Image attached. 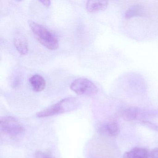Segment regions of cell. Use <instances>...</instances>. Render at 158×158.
I'll use <instances>...</instances> for the list:
<instances>
[{"label":"cell","instance_id":"7","mask_svg":"<svg viewBox=\"0 0 158 158\" xmlns=\"http://www.w3.org/2000/svg\"><path fill=\"white\" fill-rule=\"evenodd\" d=\"M29 83L31 84L33 89L36 92L42 91L45 89L46 87V81L40 75L36 74L32 76L29 79Z\"/></svg>","mask_w":158,"mask_h":158},{"label":"cell","instance_id":"10","mask_svg":"<svg viewBox=\"0 0 158 158\" xmlns=\"http://www.w3.org/2000/svg\"><path fill=\"white\" fill-rule=\"evenodd\" d=\"M138 110L136 107H130L126 109L122 113V117L126 121L135 120L137 117Z\"/></svg>","mask_w":158,"mask_h":158},{"label":"cell","instance_id":"9","mask_svg":"<svg viewBox=\"0 0 158 158\" xmlns=\"http://www.w3.org/2000/svg\"><path fill=\"white\" fill-rule=\"evenodd\" d=\"M14 44L16 49L21 55H26L28 53V43L24 37H16L15 39Z\"/></svg>","mask_w":158,"mask_h":158},{"label":"cell","instance_id":"13","mask_svg":"<svg viewBox=\"0 0 158 158\" xmlns=\"http://www.w3.org/2000/svg\"><path fill=\"white\" fill-rule=\"evenodd\" d=\"M150 155L151 158H158V147L152 150Z\"/></svg>","mask_w":158,"mask_h":158},{"label":"cell","instance_id":"8","mask_svg":"<svg viewBox=\"0 0 158 158\" xmlns=\"http://www.w3.org/2000/svg\"><path fill=\"white\" fill-rule=\"evenodd\" d=\"M123 158H148V154L145 149L135 148L125 152Z\"/></svg>","mask_w":158,"mask_h":158},{"label":"cell","instance_id":"3","mask_svg":"<svg viewBox=\"0 0 158 158\" xmlns=\"http://www.w3.org/2000/svg\"><path fill=\"white\" fill-rule=\"evenodd\" d=\"M0 129L2 133L11 137L20 135L25 131L23 125L13 116H4L1 118Z\"/></svg>","mask_w":158,"mask_h":158},{"label":"cell","instance_id":"4","mask_svg":"<svg viewBox=\"0 0 158 158\" xmlns=\"http://www.w3.org/2000/svg\"><path fill=\"white\" fill-rule=\"evenodd\" d=\"M70 88L78 95L93 96L97 94V86L87 78H79L74 80L70 85Z\"/></svg>","mask_w":158,"mask_h":158},{"label":"cell","instance_id":"14","mask_svg":"<svg viewBox=\"0 0 158 158\" xmlns=\"http://www.w3.org/2000/svg\"><path fill=\"white\" fill-rule=\"evenodd\" d=\"M39 2L47 7H49L51 4V1H45V0H44V1H40Z\"/></svg>","mask_w":158,"mask_h":158},{"label":"cell","instance_id":"11","mask_svg":"<svg viewBox=\"0 0 158 158\" xmlns=\"http://www.w3.org/2000/svg\"><path fill=\"white\" fill-rule=\"evenodd\" d=\"M143 8L140 5H135L127 10L125 16L126 18L129 19L135 16H139L143 15Z\"/></svg>","mask_w":158,"mask_h":158},{"label":"cell","instance_id":"5","mask_svg":"<svg viewBox=\"0 0 158 158\" xmlns=\"http://www.w3.org/2000/svg\"><path fill=\"white\" fill-rule=\"evenodd\" d=\"M99 131L103 135L115 136L119 134L120 127L116 122H111L101 127Z\"/></svg>","mask_w":158,"mask_h":158},{"label":"cell","instance_id":"2","mask_svg":"<svg viewBox=\"0 0 158 158\" xmlns=\"http://www.w3.org/2000/svg\"><path fill=\"white\" fill-rule=\"evenodd\" d=\"M79 101L77 98L68 97L61 100L45 110L39 112L36 114V116L38 118H44L72 111L77 109Z\"/></svg>","mask_w":158,"mask_h":158},{"label":"cell","instance_id":"12","mask_svg":"<svg viewBox=\"0 0 158 158\" xmlns=\"http://www.w3.org/2000/svg\"><path fill=\"white\" fill-rule=\"evenodd\" d=\"M35 158H55L48 152L38 151L35 153Z\"/></svg>","mask_w":158,"mask_h":158},{"label":"cell","instance_id":"6","mask_svg":"<svg viewBox=\"0 0 158 158\" xmlns=\"http://www.w3.org/2000/svg\"><path fill=\"white\" fill-rule=\"evenodd\" d=\"M109 2L106 1H88L86 3V9L90 13L104 10L108 7Z\"/></svg>","mask_w":158,"mask_h":158},{"label":"cell","instance_id":"15","mask_svg":"<svg viewBox=\"0 0 158 158\" xmlns=\"http://www.w3.org/2000/svg\"></svg>","mask_w":158,"mask_h":158},{"label":"cell","instance_id":"1","mask_svg":"<svg viewBox=\"0 0 158 158\" xmlns=\"http://www.w3.org/2000/svg\"><path fill=\"white\" fill-rule=\"evenodd\" d=\"M28 23L34 35L40 44L51 50H55L58 48V39L49 30L31 20L28 21Z\"/></svg>","mask_w":158,"mask_h":158}]
</instances>
